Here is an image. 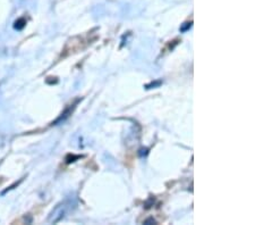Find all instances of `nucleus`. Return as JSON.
<instances>
[{"label":"nucleus","mask_w":255,"mask_h":225,"mask_svg":"<svg viewBox=\"0 0 255 225\" xmlns=\"http://www.w3.org/2000/svg\"><path fill=\"white\" fill-rule=\"evenodd\" d=\"M26 24V20L24 18H19L15 22V28H17V30H22V28L25 26Z\"/></svg>","instance_id":"f257e3e1"}]
</instances>
